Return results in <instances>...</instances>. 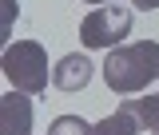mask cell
<instances>
[{
    "mask_svg": "<svg viewBox=\"0 0 159 135\" xmlns=\"http://www.w3.org/2000/svg\"><path fill=\"white\" fill-rule=\"evenodd\" d=\"M151 79H159V44L155 40H135V44L111 48L107 60H103V83L116 96H135Z\"/></svg>",
    "mask_w": 159,
    "mask_h": 135,
    "instance_id": "1",
    "label": "cell"
},
{
    "mask_svg": "<svg viewBox=\"0 0 159 135\" xmlns=\"http://www.w3.org/2000/svg\"><path fill=\"white\" fill-rule=\"evenodd\" d=\"M0 72L4 79L16 88V92H28V96H44L48 92V52L36 40H16L4 48V60H0Z\"/></svg>",
    "mask_w": 159,
    "mask_h": 135,
    "instance_id": "2",
    "label": "cell"
},
{
    "mask_svg": "<svg viewBox=\"0 0 159 135\" xmlns=\"http://www.w3.org/2000/svg\"><path fill=\"white\" fill-rule=\"evenodd\" d=\"M127 36H131V8H123V4H103L80 24V40L88 48H103V52L119 48Z\"/></svg>",
    "mask_w": 159,
    "mask_h": 135,
    "instance_id": "3",
    "label": "cell"
},
{
    "mask_svg": "<svg viewBox=\"0 0 159 135\" xmlns=\"http://www.w3.org/2000/svg\"><path fill=\"white\" fill-rule=\"evenodd\" d=\"M32 99L16 88L0 99V135H32Z\"/></svg>",
    "mask_w": 159,
    "mask_h": 135,
    "instance_id": "4",
    "label": "cell"
},
{
    "mask_svg": "<svg viewBox=\"0 0 159 135\" xmlns=\"http://www.w3.org/2000/svg\"><path fill=\"white\" fill-rule=\"evenodd\" d=\"M92 60L88 56H80V52H72V56H64L52 68V83H56L60 92H84L88 83H92Z\"/></svg>",
    "mask_w": 159,
    "mask_h": 135,
    "instance_id": "5",
    "label": "cell"
},
{
    "mask_svg": "<svg viewBox=\"0 0 159 135\" xmlns=\"http://www.w3.org/2000/svg\"><path fill=\"white\" fill-rule=\"evenodd\" d=\"M135 131H139V119L127 107H119L111 115H103L99 123H92V135H135Z\"/></svg>",
    "mask_w": 159,
    "mask_h": 135,
    "instance_id": "6",
    "label": "cell"
},
{
    "mask_svg": "<svg viewBox=\"0 0 159 135\" xmlns=\"http://www.w3.org/2000/svg\"><path fill=\"white\" fill-rule=\"evenodd\" d=\"M119 107H127L131 115L139 119V127L147 131H159V96H139V99H123Z\"/></svg>",
    "mask_w": 159,
    "mask_h": 135,
    "instance_id": "7",
    "label": "cell"
},
{
    "mask_svg": "<svg viewBox=\"0 0 159 135\" xmlns=\"http://www.w3.org/2000/svg\"><path fill=\"white\" fill-rule=\"evenodd\" d=\"M52 131L56 135H92V123H84L80 115H60L52 123Z\"/></svg>",
    "mask_w": 159,
    "mask_h": 135,
    "instance_id": "8",
    "label": "cell"
},
{
    "mask_svg": "<svg viewBox=\"0 0 159 135\" xmlns=\"http://www.w3.org/2000/svg\"><path fill=\"white\" fill-rule=\"evenodd\" d=\"M139 12H151V8H159V0H131Z\"/></svg>",
    "mask_w": 159,
    "mask_h": 135,
    "instance_id": "9",
    "label": "cell"
},
{
    "mask_svg": "<svg viewBox=\"0 0 159 135\" xmlns=\"http://www.w3.org/2000/svg\"><path fill=\"white\" fill-rule=\"evenodd\" d=\"M12 28V0H4V32Z\"/></svg>",
    "mask_w": 159,
    "mask_h": 135,
    "instance_id": "10",
    "label": "cell"
},
{
    "mask_svg": "<svg viewBox=\"0 0 159 135\" xmlns=\"http://www.w3.org/2000/svg\"><path fill=\"white\" fill-rule=\"evenodd\" d=\"M84 4H107V0H84Z\"/></svg>",
    "mask_w": 159,
    "mask_h": 135,
    "instance_id": "11",
    "label": "cell"
},
{
    "mask_svg": "<svg viewBox=\"0 0 159 135\" xmlns=\"http://www.w3.org/2000/svg\"><path fill=\"white\" fill-rule=\"evenodd\" d=\"M48 135H56V131H48Z\"/></svg>",
    "mask_w": 159,
    "mask_h": 135,
    "instance_id": "12",
    "label": "cell"
},
{
    "mask_svg": "<svg viewBox=\"0 0 159 135\" xmlns=\"http://www.w3.org/2000/svg\"><path fill=\"white\" fill-rule=\"evenodd\" d=\"M155 135H159V131H155Z\"/></svg>",
    "mask_w": 159,
    "mask_h": 135,
    "instance_id": "13",
    "label": "cell"
}]
</instances>
